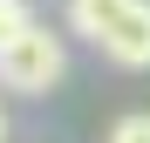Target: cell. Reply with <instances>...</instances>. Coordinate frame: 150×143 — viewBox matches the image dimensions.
Segmentation results:
<instances>
[{"label": "cell", "mask_w": 150, "mask_h": 143, "mask_svg": "<svg viewBox=\"0 0 150 143\" xmlns=\"http://www.w3.org/2000/svg\"><path fill=\"white\" fill-rule=\"evenodd\" d=\"M68 34L103 48L116 68H150V0H68Z\"/></svg>", "instance_id": "obj_1"}, {"label": "cell", "mask_w": 150, "mask_h": 143, "mask_svg": "<svg viewBox=\"0 0 150 143\" xmlns=\"http://www.w3.org/2000/svg\"><path fill=\"white\" fill-rule=\"evenodd\" d=\"M62 75H68V41L48 27V20H34V27L0 55V89H14V95H48Z\"/></svg>", "instance_id": "obj_2"}, {"label": "cell", "mask_w": 150, "mask_h": 143, "mask_svg": "<svg viewBox=\"0 0 150 143\" xmlns=\"http://www.w3.org/2000/svg\"><path fill=\"white\" fill-rule=\"evenodd\" d=\"M103 143H150V109H130V116H116Z\"/></svg>", "instance_id": "obj_3"}, {"label": "cell", "mask_w": 150, "mask_h": 143, "mask_svg": "<svg viewBox=\"0 0 150 143\" xmlns=\"http://www.w3.org/2000/svg\"><path fill=\"white\" fill-rule=\"evenodd\" d=\"M0 143H7V116H0Z\"/></svg>", "instance_id": "obj_4"}]
</instances>
